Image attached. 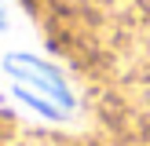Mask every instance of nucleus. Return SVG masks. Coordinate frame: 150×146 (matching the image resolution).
Masks as SVG:
<instances>
[{"label": "nucleus", "instance_id": "f257e3e1", "mask_svg": "<svg viewBox=\"0 0 150 146\" xmlns=\"http://www.w3.org/2000/svg\"><path fill=\"white\" fill-rule=\"evenodd\" d=\"M0 113L48 131H70L88 113L73 66L22 0H0Z\"/></svg>", "mask_w": 150, "mask_h": 146}]
</instances>
